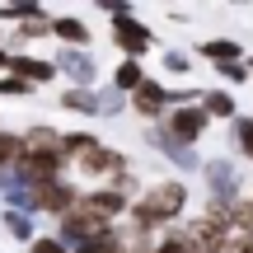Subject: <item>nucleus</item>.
Returning <instances> with one entry per match:
<instances>
[{
    "instance_id": "obj_1",
    "label": "nucleus",
    "mask_w": 253,
    "mask_h": 253,
    "mask_svg": "<svg viewBox=\"0 0 253 253\" xmlns=\"http://www.w3.org/2000/svg\"><path fill=\"white\" fill-rule=\"evenodd\" d=\"M183 207H188V183L183 178H160L126 207V216H131L136 230H150L155 235L160 225H173V220L183 216Z\"/></svg>"
},
{
    "instance_id": "obj_2",
    "label": "nucleus",
    "mask_w": 253,
    "mask_h": 253,
    "mask_svg": "<svg viewBox=\"0 0 253 253\" xmlns=\"http://www.w3.org/2000/svg\"><path fill=\"white\" fill-rule=\"evenodd\" d=\"M19 202L33 211H47V216H66V211L80 202V188H71L66 178H52V183H38V188L19 192Z\"/></svg>"
},
{
    "instance_id": "obj_3",
    "label": "nucleus",
    "mask_w": 253,
    "mask_h": 253,
    "mask_svg": "<svg viewBox=\"0 0 253 253\" xmlns=\"http://www.w3.org/2000/svg\"><path fill=\"white\" fill-rule=\"evenodd\" d=\"M126 99H131V108L141 113L145 122H164V113H169L173 103H183V99H188V89H164L160 80H145L141 89H136V94H126Z\"/></svg>"
},
{
    "instance_id": "obj_4",
    "label": "nucleus",
    "mask_w": 253,
    "mask_h": 253,
    "mask_svg": "<svg viewBox=\"0 0 253 253\" xmlns=\"http://www.w3.org/2000/svg\"><path fill=\"white\" fill-rule=\"evenodd\" d=\"M108 38H113V47L122 52V61H141V56L155 47V33H150V28H145L136 14H122L118 24H113Z\"/></svg>"
},
{
    "instance_id": "obj_5",
    "label": "nucleus",
    "mask_w": 253,
    "mask_h": 253,
    "mask_svg": "<svg viewBox=\"0 0 253 253\" xmlns=\"http://www.w3.org/2000/svg\"><path fill=\"white\" fill-rule=\"evenodd\" d=\"M207 122L211 118L202 108H169V113H164V122H160V136H164V141H173V145H192V141H202Z\"/></svg>"
},
{
    "instance_id": "obj_6",
    "label": "nucleus",
    "mask_w": 253,
    "mask_h": 253,
    "mask_svg": "<svg viewBox=\"0 0 253 253\" xmlns=\"http://www.w3.org/2000/svg\"><path fill=\"white\" fill-rule=\"evenodd\" d=\"M75 169L89 173V178H118V173L131 169V164H126V155H118L113 145H94L89 155H80V160H75Z\"/></svg>"
},
{
    "instance_id": "obj_7",
    "label": "nucleus",
    "mask_w": 253,
    "mask_h": 253,
    "mask_svg": "<svg viewBox=\"0 0 253 253\" xmlns=\"http://www.w3.org/2000/svg\"><path fill=\"white\" fill-rule=\"evenodd\" d=\"M14 80H24V84H47V80H56V66L52 61H42V56H28V52H9V66H5Z\"/></svg>"
},
{
    "instance_id": "obj_8",
    "label": "nucleus",
    "mask_w": 253,
    "mask_h": 253,
    "mask_svg": "<svg viewBox=\"0 0 253 253\" xmlns=\"http://www.w3.org/2000/svg\"><path fill=\"white\" fill-rule=\"evenodd\" d=\"M47 38H61L66 47H89V24L71 19V14H56V19H47Z\"/></svg>"
},
{
    "instance_id": "obj_9",
    "label": "nucleus",
    "mask_w": 253,
    "mask_h": 253,
    "mask_svg": "<svg viewBox=\"0 0 253 253\" xmlns=\"http://www.w3.org/2000/svg\"><path fill=\"white\" fill-rule=\"evenodd\" d=\"M19 141H24L28 155H61V131L56 126H28Z\"/></svg>"
},
{
    "instance_id": "obj_10",
    "label": "nucleus",
    "mask_w": 253,
    "mask_h": 253,
    "mask_svg": "<svg viewBox=\"0 0 253 253\" xmlns=\"http://www.w3.org/2000/svg\"><path fill=\"white\" fill-rule=\"evenodd\" d=\"M197 52L207 56V61H216V66H225V61H244V56H239V42H230V38H202Z\"/></svg>"
},
{
    "instance_id": "obj_11",
    "label": "nucleus",
    "mask_w": 253,
    "mask_h": 253,
    "mask_svg": "<svg viewBox=\"0 0 253 253\" xmlns=\"http://www.w3.org/2000/svg\"><path fill=\"white\" fill-rule=\"evenodd\" d=\"M56 71H66V75H71V80H75V89H84V84H94V66H89V56H71V52H61V56H56Z\"/></svg>"
},
{
    "instance_id": "obj_12",
    "label": "nucleus",
    "mask_w": 253,
    "mask_h": 253,
    "mask_svg": "<svg viewBox=\"0 0 253 253\" xmlns=\"http://www.w3.org/2000/svg\"><path fill=\"white\" fill-rule=\"evenodd\" d=\"M197 103L207 118H235V108H239L230 89H207V94H197Z\"/></svg>"
},
{
    "instance_id": "obj_13",
    "label": "nucleus",
    "mask_w": 253,
    "mask_h": 253,
    "mask_svg": "<svg viewBox=\"0 0 253 253\" xmlns=\"http://www.w3.org/2000/svg\"><path fill=\"white\" fill-rule=\"evenodd\" d=\"M61 108H71V113H84V118H103V108H99V94H89V89H66V94H61Z\"/></svg>"
},
{
    "instance_id": "obj_14",
    "label": "nucleus",
    "mask_w": 253,
    "mask_h": 253,
    "mask_svg": "<svg viewBox=\"0 0 253 253\" xmlns=\"http://www.w3.org/2000/svg\"><path fill=\"white\" fill-rule=\"evenodd\" d=\"M113 84H118V94H136L145 84V66L141 61H122L118 71H113Z\"/></svg>"
},
{
    "instance_id": "obj_15",
    "label": "nucleus",
    "mask_w": 253,
    "mask_h": 253,
    "mask_svg": "<svg viewBox=\"0 0 253 253\" xmlns=\"http://www.w3.org/2000/svg\"><path fill=\"white\" fill-rule=\"evenodd\" d=\"M230 141H235L239 160L253 164V118H235V131H230Z\"/></svg>"
},
{
    "instance_id": "obj_16",
    "label": "nucleus",
    "mask_w": 253,
    "mask_h": 253,
    "mask_svg": "<svg viewBox=\"0 0 253 253\" xmlns=\"http://www.w3.org/2000/svg\"><path fill=\"white\" fill-rule=\"evenodd\" d=\"M5 230H9L14 239H24V244H33V225H28L24 211H5Z\"/></svg>"
},
{
    "instance_id": "obj_17",
    "label": "nucleus",
    "mask_w": 253,
    "mask_h": 253,
    "mask_svg": "<svg viewBox=\"0 0 253 253\" xmlns=\"http://www.w3.org/2000/svg\"><path fill=\"white\" fill-rule=\"evenodd\" d=\"M155 253H197V249H192V244H188V239H183V230H178V225H173V230H169V235H164V239H160V244H155Z\"/></svg>"
},
{
    "instance_id": "obj_18",
    "label": "nucleus",
    "mask_w": 253,
    "mask_h": 253,
    "mask_svg": "<svg viewBox=\"0 0 253 253\" xmlns=\"http://www.w3.org/2000/svg\"><path fill=\"white\" fill-rule=\"evenodd\" d=\"M75 253H122V244H118V225H113L103 239H94V244H80Z\"/></svg>"
},
{
    "instance_id": "obj_19",
    "label": "nucleus",
    "mask_w": 253,
    "mask_h": 253,
    "mask_svg": "<svg viewBox=\"0 0 253 253\" xmlns=\"http://www.w3.org/2000/svg\"><path fill=\"white\" fill-rule=\"evenodd\" d=\"M216 71H220L225 84H244L249 80V61H225V66H216Z\"/></svg>"
},
{
    "instance_id": "obj_20",
    "label": "nucleus",
    "mask_w": 253,
    "mask_h": 253,
    "mask_svg": "<svg viewBox=\"0 0 253 253\" xmlns=\"http://www.w3.org/2000/svg\"><path fill=\"white\" fill-rule=\"evenodd\" d=\"M28 253H71V249H66V244H61L56 235H42V239L33 235V244H28Z\"/></svg>"
},
{
    "instance_id": "obj_21",
    "label": "nucleus",
    "mask_w": 253,
    "mask_h": 253,
    "mask_svg": "<svg viewBox=\"0 0 253 253\" xmlns=\"http://www.w3.org/2000/svg\"><path fill=\"white\" fill-rule=\"evenodd\" d=\"M164 71L188 75V71H192V56H188V52H164Z\"/></svg>"
},
{
    "instance_id": "obj_22",
    "label": "nucleus",
    "mask_w": 253,
    "mask_h": 253,
    "mask_svg": "<svg viewBox=\"0 0 253 253\" xmlns=\"http://www.w3.org/2000/svg\"><path fill=\"white\" fill-rule=\"evenodd\" d=\"M0 94H9V99H28V94H33V84H24V80H14V75H5V80H0Z\"/></svg>"
},
{
    "instance_id": "obj_23",
    "label": "nucleus",
    "mask_w": 253,
    "mask_h": 253,
    "mask_svg": "<svg viewBox=\"0 0 253 253\" xmlns=\"http://www.w3.org/2000/svg\"><path fill=\"white\" fill-rule=\"evenodd\" d=\"M220 253H253V235H230L220 244Z\"/></svg>"
},
{
    "instance_id": "obj_24",
    "label": "nucleus",
    "mask_w": 253,
    "mask_h": 253,
    "mask_svg": "<svg viewBox=\"0 0 253 253\" xmlns=\"http://www.w3.org/2000/svg\"><path fill=\"white\" fill-rule=\"evenodd\" d=\"M249 80H253V61H249Z\"/></svg>"
}]
</instances>
